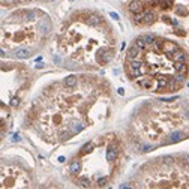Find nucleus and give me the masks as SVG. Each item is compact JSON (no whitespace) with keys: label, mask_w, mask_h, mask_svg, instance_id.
I'll use <instances>...</instances> for the list:
<instances>
[{"label":"nucleus","mask_w":189,"mask_h":189,"mask_svg":"<svg viewBox=\"0 0 189 189\" xmlns=\"http://www.w3.org/2000/svg\"><path fill=\"white\" fill-rule=\"evenodd\" d=\"M155 21H156V14L153 11H146V12L143 14V24L150 26V24H153Z\"/></svg>","instance_id":"1"},{"label":"nucleus","mask_w":189,"mask_h":189,"mask_svg":"<svg viewBox=\"0 0 189 189\" xmlns=\"http://www.w3.org/2000/svg\"><path fill=\"white\" fill-rule=\"evenodd\" d=\"M128 8L132 14H141V12H143V3H141L140 0H132V2L129 3Z\"/></svg>","instance_id":"2"},{"label":"nucleus","mask_w":189,"mask_h":189,"mask_svg":"<svg viewBox=\"0 0 189 189\" xmlns=\"http://www.w3.org/2000/svg\"><path fill=\"white\" fill-rule=\"evenodd\" d=\"M177 50H179V47H177L174 42H171V41H164V51H167L171 57H173V54L177 51Z\"/></svg>","instance_id":"3"},{"label":"nucleus","mask_w":189,"mask_h":189,"mask_svg":"<svg viewBox=\"0 0 189 189\" xmlns=\"http://www.w3.org/2000/svg\"><path fill=\"white\" fill-rule=\"evenodd\" d=\"M32 56V51H30V48H24V47H20L15 50V57L18 59H27V57H30Z\"/></svg>","instance_id":"4"},{"label":"nucleus","mask_w":189,"mask_h":189,"mask_svg":"<svg viewBox=\"0 0 189 189\" xmlns=\"http://www.w3.org/2000/svg\"><path fill=\"white\" fill-rule=\"evenodd\" d=\"M86 24L90 27H98L101 24V18H99V15H89L86 18Z\"/></svg>","instance_id":"5"},{"label":"nucleus","mask_w":189,"mask_h":189,"mask_svg":"<svg viewBox=\"0 0 189 189\" xmlns=\"http://www.w3.org/2000/svg\"><path fill=\"white\" fill-rule=\"evenodd\" d=\"M77 83H78V80L75 75H68V77L63 80V84L66 87H69V89H72V87H75L77 86Z\"/></svg>","instance_id":"6"},{"label":"nucleus","mask_w":189,"mask_h":189,"mask_svg":"<svg viewBox=\"0 0 189 189\" xmlns=\"http://www.w3.org/2000/svg\"><path fill=\"white\" fill-rule=\"evenodd\" d=\"M116 158H117V147L108 146V149H107V159H108L110 162H113Z\"/></svg>","instance_id":"7"},{"label":"nucleus","mask_w":189,"mask_h":189,"mask_svg":"<svg viewBox=\"0 0 189 189\" xmlns=\"http://www.w3.org/2000/svg\"><path fill=\"white\" fill-rule=\"evenodd\" d=\"M140 53H141V48L135 44V45H132V47L128 50V57H129V59H135V57L140 56Z\"/></svg>","instance_id":"8"},{"label":"nucleus","mask_w":189,"mask_h":189,"mask_svg":"<svg viewBox=\"0 0 189 189\" xmlns=\"http://www.w3.org/2000/svg\"><path fill=\"white\" fill-rule=\"evenodd\" d=\"M113 56H114V50H105V51H102V56L99 57V60L102 62V63H107V62H110L113 59Z\"/></svg>","instance_id":"9"},{"label":"nucleus","mask_w":189,"mask_h":189,"mask_svg":"<svg viewBox=\"0 0 189 189\" xmlns=\"http://www.w3.org/2000/svg\"><path fill=\"white\" fill-rule=\"evenodd\" d=\"M185 138V134L183 132H180V131H176V132H173L171 135H170V143H177V141H182Z\"/></svg>","instance_id":"10"},{"label":"nucleus","mask_w":189,"mask_h":189,"mask_svg":"<svg viewBox=\"0 0 189 189\" xmlns=\"http://www.w3.org/2000/svg\"><path fill=\"white\" fill-rule=\"evenodd\" d=\"M140 68H143V62L140 60L138 57L129 59V69H140Z\"/></svg>","instance_id":"11"},{"label":"nucleus","mask_w":189,"mask_h":189,"mask_svg":"<svg viewBox=\"0 0 189 189\" xmlns=\"http://www.w3.org/2000/svg\"><path fill=\"white\" fill-rule=\"evenodd\" d=\"M173 59H174V62H186V54L182 50H177L173 54Z\"/></svg>","instance_id":"12"},{"label":"nucleus","mask_w":189,"mask_h":189,"mask_svg":"<svg viewBox=\"0 0 189 189\" xmlns=\"http://www.w3.org/2000/svg\"><path fill=\"white\" fill-rule=\"evenodd\" d=\"M77 185H78V186H81V188H90V179H89V177H86V176L78 177Z\"/></svg>","instance_id":"13"},{"label":"nucleus","mask_w":189,"mask_h":189,"mask_svg":"<svg viewBox=\"0 0 189 189\" xmlns=\"http://www.w3.org/2000/svg\"><path fill=\"white\" fill-rule=\"evenodd\" d=\"M84 129V125L81 123V122H74L72 125H71V131L74 132V134H78V132H81Z\"/></svg>","instance_id":"14"},{"label":"nucleus","mask_w":189,"mask_h":189,"mask_svg":"<svg viewBox=\"0 0 189 189\" xmlns=\"http://www.w3.org/2000/svg\"><path fill=\"white\" fill-rule=\"evenodd\" d=\"M80 170H81V164H80V161H74V162L71 164V167H69V171L72 173V174H78Z\"/></svg>","instance_id":"15"},{"label":"nucleus","mask_w":189,"mask_h":189,"mask_svg":"<svg viewBox=\"0 0 189 189\" xmlns=\"http://www.w3.org/2000/svg\"><path fill=\"white\" fill-rule=\"evenodd\" d=\"M174 12H176L177 15H180V17H186V15H188V9L185 8V6H182V5L174 6Z\"/></svg>","instance_id":"16"},{"label":"nucleus","mask_w":189,"mask_h":189,"mask_svg":"<svg viewBox=\"0 0 189 189\" xmlns=\"http://www.w3.org/2000/svg\"><path fill=\"white\" fill-rule=\"evenodd\" d=\"M138 84L143 89H150L152 87V78H143V80H138Z\"/></svg>","instance_id":"17"},{"label":"nucleus","mask_w":189,"mask_h":189,"mask_svg":"<svg viewBox=\"0 0 189 189\" xmlns=\"http://www.w3.org/2000/svg\"><path fill=\"white\" fill-rule=\"evenodd\" d=\"M186 68H188V66H186L185 62H176V63H174V69H176L177 72H183V74H185V72H186Z\"/></svg>","instance_id":"18"},{"label":"nucleus","mask_w":189,"mask_h":189,"mask_svg":"<svg viewBox=\"0 0 189 189\" xmlns=\"http://www.w3.org/2000/svg\"><path fill=\"white\" fill-rule=\"evenodd\" d=\"M92 150H93V144H92V143H86V144L83 146V149H81L80 155H87V153H90Z\"/></svg>","instance_id":"19"},{"label":"nucleus","mask_w":189,"mask_h":189,"mask_svg":"<svg viewBox=\"0 0 189 189\" xmlns=\"http://www.w3.org/2000/svg\"><path fill=\"white\" fill-rule=\"evenodd\" d=\"M41 29L44 30V33H48V32L51 30V24H50V21H48V20H44V23H41Z\"/></svg>","instance_id":"20"},{"label":"nucleus","mask_w":189,"mask_h":189,"mask_svg":"<svg viewBox=\"0 0 189 189\" xmlns=\"http://www.w3.org/2000/svg\"><path fill=\"white\" fill-rule=\"evenodd\" d=\"M143 38H144V41H146L147 45H152V44H155V41H156V38L153 35H144Z\"/></svg>","instance_id":"21"},{"label":"nucleus","mask_w":189,"mask_h":189,"mask_svg":"<svg viewBox=\"0 0 189 189\" xmlns=\"http://www.w3.org/2000/svg\"><path fill=\"white\" fill-rule=\"evenodd\" d=\"M141 75H143L141 68H140V69H131V77H132V78H140Z\"/></svg>","instance_id":"22"},{"label":"nucleus","mask_w":189,"mask_h":189,"mask_svg":"<svg viewBox=\"0 0 189 189\" xmlns=\"http://www.w3.org/2000/svg\"><path fill=\"white\" fill-rule=\"evenodd\" d=\"M135 44H137V45L140 47V48H141V50H143V48H146V47H147V44H146V41H144V38H143V36H141V38H137V41H135Z\"/></svg>","instance_id":"23"},{"label":"nucleus","mask_w":189,"mask_h":189,"mask_svg":"<svg viewBox=\"0 0 189 189\" xmlns=\"http://www.w3.org/2000/svg\"><path fill=\"white\" fill-rule=\"evenodd\" d=\"M173 2L174 0H162V5H161V8L162 9H168L173 6Z\"/></svg>","instance_id":"24"},{"label":"nucleus","mask_w":189,"mask_h":189,"mask_svg":"<svg viewBox=\"0 0 189 189\" xmlns=\"http://www.w3.org/2000/svg\"><path fill=\"white\" fill-rule=\"evenodd\" d=\"M167 84H168L167 78H159V81H158V87H159V89H164Z\"/></svg>","instance_id":"25"},{"label":"nucleus","mask_w":189,"mask_h":189,"mask_svg":"<svg viewBox=\"0 0 189 189\" xmlns=\"http://www.w3.org/2000/svg\"><path fill=\"white\" fill-rule=\"evenodd\" d=\"M107 182H108V177H101V179H98L96 183H98V186L101 188V186H105V185H107Z\"/></svg>","instance_id":"26"},{"label":"nucleus","mask_w":189,"mask_h":189,"mask_svg":"<svg viewBox=\"0 0 189 189\" xmlns=\"http://www.w3.org/2000/svg\"><path fill=\"white\" fill-rule=\"evenodd\" d=\"M176 99H179L177 96H170V98H161V101H164V102H174Z\"/></svg>","instance_id":"27"},{"label":"nucleus","mask_w":189,"mask_h":189,"mask_svg":"<svg viewBox=\"0 0 189 189\" xmlns=\"http://www.w3.org/2000/svg\"><path fill=\"white\" fill-rule=\"evenodd\" d=\"M174 80H176L177 83H182V81L185 80V75H183V72H179V74H177V75L174 77Z\"/></svg>","instance_id":"28"},{"label":"nucleus","mask_w":189,"mask_h":189,"mask_svg":"<svg viewBox=\"0 0 189 189\" xmlns=\"http://www.w3.org/2000/svg\"><path fill=\"white\" fill-rule=\"evenodd\" d=\"M150 3L153 6H159V5H162V0H150Z\"/></svg>","instance_id":"29"},{"label":"nucleus","mask_w":189,"mask_h":189,"mask_svg":"<svg viewBox=\"0 0 189 189\" xmlns=\"http://www.w3.org/2000/svg\"><path fill=\"white\" fill-rule=\"evenodd\" d=\"M18 104H20V99H18V98H14V101L11 102V105H12V107H17Z\"/></svg>","instance_id":"30"},{"label":"nucleus","mask_w":189,"mask_h":189,"mask_svg":"<svg viewBox=\"0 0 189 189\" xmlns=\"http://www.w3.org/2000/svg\"><path fill=\"white\" fill-rule=\"evenodd\" d=\"M110 15H111V17L114 18V20H119V15H117V14H116V12H111V14H110Z\"/></svg>","instance_id":"31"},{"label":"nucleus","mask_w":189,"mask_h":189,"mask_svg":"<svg viewBox=\"0 0 189 189\" xmlns=\"http://www.w3.org/2000/svg\"><path fill=\"white\" fill-rule=\"evenodd\" d=\"M21 140V137L18 135V134H15V137H14V141H20Z\"/></svg>","instance_id":"32"},{"label":"nucleus","mask_w":189,"mask_h":189,"mask_svg":"<svg viewBox=\"0 0 189 189\" xmlns=\"http://www.w3.org/2000/svg\"><path fill=\"white\" fill-rule=\"evenodd\" d=\"M176 33L180 35V36H183V35H185V32H182V30H176Z\"/></svg>","instance_id":"33"},{"label":"nucleus","mask_w":189,"mask_h":189,"mask_svg":"<svg viewBox=\"0 0 189 189\" xmlns=\"http://www.w3.org/2000/svg\"><path fill=\"white\" fill-rule=\"evenodd\" d=\"M59 162H65V156H60L59 158Z\"/></svg>","instance_id":"34"},{"label":"nucleus","mask_w":189,"mask_h":189,"mask_svg":"<svg viewBox=\"0 0 189 189\" xmlns=\"http://www.w3.org/2000/svg\"><path fill=\"white\" fill-rule=\"evenodd\" d=\"M188 87H189V83H188Z\"/></svg>","instance_id":"35"}]
</instances>
